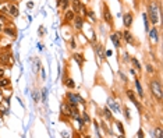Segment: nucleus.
Returning <instances> with one entry per match:
<instances>
[{"mask_svg":"<svg viewBox=\"0 0 163 138\" xmlns=\"http://www.w3.org/2000/svg\"><path fill=\"white\" fill-rule=\"evenodd\" d=\"M74 60H77V63H78L80 67H82V64H84V62H85L84 56H82L81 53H75V55H74Z\"/></svg>","mask_w":163,"mask_h":138,"instance_id":"dca6fc26","label":"nucleus"},{"mask_svg":"<svg viewBox=\"0 0 163 138\" xmlns=\"http://www.w3.org/2000/svg\"><path fill=\"white\" fill-rule=\"evenodd\" d=\"M2 31H3V25H2V24H0V32H2Z\"/></svg>","mask_w":163,"mask_h":138,"instance_id":"473e14b6","label":"nucleus"},{"mask_svg":"<svg viewBox=\"0 0 163 138\" xmlns=\"http://www.w3.org/2000/svg\"><path fill=\"white\" fill-rule=\"evenodd\" d=\"M0 101H2V91H0Z\"/></svg>","mask_w":163,"mask_h":138,"instance_id":"72a5a7b5","label":"nucleus"},{"mask_svg":"<svg viewBox=\"0 0 163 138\" xmlns=\"http://www.w3.org/2000/svg\"><path fill=\"white\" fill-rule=\"evenodd\" d=\"M82 123H84V124H87V126L91 123V117L88 116V113H84V116H82Z\"/></svg>","mask_w":163,"mask_h":138,"instance_id":"b1692460","label":"nucleus"},{"mask_svg":"<svg viewBox=\"0 0 163 138\" xmlns=\"http://www.w3.org/2000/svg\"><path fill=\"white\" fill-rule=\"evenodd\" d=\"M74 17H75V13L73 10H69L67 13L64 14V20L66 21H73L74 20Z\"/></svg>","mask_w":163,"mask_h":138,"instance_id":"aec40b11","label":"nucleus"},{"mask_svg":"<svg viewBox=\"0 0 163 138\" xmlns=\"http://www.w3.org/2000/svg\"><path fill=\"white\" fill-rule=\"evenodd\" d=\"M66 98L69 99L70 105H78L80 102H84V99H81V96L75 95V94H73V92H69V94L66 95Z\"/></svg>","mask_w":163,"mask_h":138,"instance_id":"20e7f679","label":"nucleus"},{"mask_svg":"<svg viewBox=\"0 0 163 138\" xmlns=\"http://www.w3.org/2000/svg\"><path fill=\"white\" fill-rule=\"evenodd\" d=\"M103 20L110 27H113V17H112V13H110V10H109V7L106 3H103Z\"/></svg>","mask_w":163,"mask_h":138,"instance_id":"7ed1b4c3","label":"nucleus"},{"mask_svg":"<svg viewBox=\"0 0 163 138\" xmlns=\"http://www.w3.org/2000/svg\"><path fill=\"white\" fill-rule=\"evenodd\" d=\"M123 36H124V39H126V41H127V43H133V35H131V32H130V31H128V30H126V31H124V32H123Z\"/></svg>","mask_w":163,"mask_h":138,"instance_id":"a211bd4d","label":"nucleus"},{"mask_svg":"<svg viewBox=\"0 0 163 138\" xmlns=\"http://www.w3.org/2000/svg\"><path fill=\"white\" fill-rule=\"evenodd\" d=\"M27 7H28V9H32V7H34V3H32V2H30V3L27 4Z\"/></svg>","mask_w":163,"mask_h":138,"instance_id":"7c9ffc66","label":"nucleus"},{"mask_svg":"<svg viewBox=\"0 0 163 138\" xmlns=\"http://www.w3.org/2000/svg\"><path fill=\"white\" fill-rule=\"evenodd\" d=\"M147 70H148V73H149V74H152V73H153V69H152V66H151V64H147Z\"/></svg>","mask_w":163,"mask_h":138,"instance_id":"cd10ccee","label":"nucleus"},{"mask_svg":"<svg viewBox=\"0 0 163 138\" xmlns=\"http://www.w3.org/2000/svg\"><path fill=\"white\" fill-rule=\"evenodd\" d=\"M74 27L77 28L78 31H81L82 30V25H84V18H82L81 16H75L74 17Z\"/></svg>","mask_w":163,"mask_h":138,"instance_id":"6e6552de","label":"nucleus"},{"mask_svg":"<svg viewBox=\"0 0 163 138\" xmlns=\"http://www.w3.org/2000/svg\"><path fill=\"white\" fill-rule=\"evenodd\" d=\"M59 4L62 6L63 10H66V9L69 7V4H70V0H59Z\"/></svg>","mask_w":163,"mask_h":138,"instance_id":"4be33fe9","label":"nucleus"},{"mask_svg":"<svg viewBox=\"0 0 163 138\" xmlns=\"http://www.w3.org/2000/svg\"><path fill=\"white\" fill-rule=\"evenodd\" d=\"M63 84H64L67 88H70V89H73V88H75V82L73 81V78L71 77H66L64 80H63Z\"/></svg>","mask_w":163,"mask_h":138,"instance_id":"f8f14e48","label":"nucleus"},{"mask_svg":"<svg viewBox=\"0 0 163 138\" xmlns=\"http://www.w3.org/2000/svg\"><path fill=\"white\" fill-rule=\"evenodd\" d=\"M116 127H117V130L120 131V134H121V135H126V131H124V127H123V124H121L120 122H116Z\"/></svg>","mask_w":163,"mask_h":138,"instance_id":"5701e85b","label":"nucleus"},{"mask_svg":"<svg viewBox=\"0 0 163 138\" xmlns=\"http://www.w3.org/2000/svg\"><path fill=\"white\" fill-rule=\"evenodd\" d=\"M131 63H133L134 69L137 70V71H141V70H142V66L140 64V62L137 60V57H131Z\"/></svg>","mask_w":163,"mask_h":138,"instance_id":"f3484780","label":"nucleus"},{"mask_svg":"<svg viewBox=\"0 0 163 138\" xmlns=\"http://www.w3.org/2000/svg\"><path fill=\"white\" fill-rule=\"evenodd\" d=\"M133 20H134V17L131 13H126L123 17V24L126 28H130L131 25H133Z\"/></svg>","mask_w":163,"mask_h":138,"instance_id":"0eeeda50","label":"nucleus"},{"mask_svg":"<svg viewBox=\"0 0 163 138\" xmlns=\"http://www.w3.org/2000/svg\"><path fill=\"white\" fill-rule=\"evenodd\" d=\"M123 112H124V116H126V119H127V120H131L130 109H128V108H124V109H123Z\"/></svg>","mask_w":163,"mask_h":138,"instance_id":"393cba45","label":"nucleus"},{"mask_svg":"<svg viewBox=\"0 0 163 138\" xmlns=\"http://www.w3.org/2000/svg\"><path fill=\"white\" fill-rule=\"evenodd\" d=\"M9 85H10V78L2 77V78H0V88H3V87H9Z\"/></svg>","mask_w":163,"mask_h":138,"instance_id":"412c9836","label":"nucleus"},{"mask_svg":"<svg viewBox=\"0 0 163 138\" xmlns=\"http://www.w3.org/2000/svg\"><path fill=\"white\" fill-rule=\"evenodd\" d=\"M155 135H156L158 138H162V128L158 127L156 130H155Z\"/></svg>","mask_w":163,"mask_h":138,"instance_id":"bb28decb","label":"nucleus"},{"mask_svg":"<svg viewBox=\"0 0 163 138\" xmlns=\"http://www.w3.org/2000/svg\"><path fill=\"white\" fill-rule=\"evenodd\" d=\"M43 34H45V28H43V27H41V28H39V35H43Z\"/></svg>","mask_w":163,"mask_h":138,"instance_id":"c85d7f7f","label":"nucleus"},{"mask_svg":"<svg viewBox=\"0 0 163 138\" xmlns=\"http://www.w3.org/2000/svg\"><path fill=\"white\" fill-rule=\"evenodd\" d=\"M137 137H144V131H142V130H140V131H138Z\"/></svg>","mask_w":163,"mask_h":138,"instance_id":"c756f323","label":"nucleus"},{"mask_svg":"<svg viewBox=\"0 0 163 138\" xmlns=\"http://www.w3.org/2000/svg\"><path fill=\"white\" fill-rule=\"evenodd\" d=\"M6 13H7V14H10L13 18H17V17L20 16V10H18L16 6H13V4H9V7H7Z\"/></svg>","mask_w":163,"mask_h":138,"instance_id":"423d86ee","label":"nucleus"},{"mask_svg":"<svg viewBox=\"0 0 163 138\" xmlns=\"http://www.w3.org/2000/svg\"><path fill=\"white\" fill-rule=\"evenodd\" d=\"M60 112H62L63 116H66V117H70V108L67 103H62V106H60Z\"/></svg>","mask_w":163,"mask_h":138,"instance_id":"ddd939ff","label":"nucleus"},{"mask_svg":"<svg viewBox=\"0 0 163 138\" xmlns=\"http://www.w3.org/2000/svg\"><path fill=\"white\" fill-rule=\"evenodd\" d=\"M149 38H151V41H152L153 43H156L158 42V30L153 27L152 30L149 31Z\"/></svg>","mask_w":163,"mask_h":138,"instance_id":"2eb2a0df","label":"nucleus"},{"mask_svg":"<svg viewBox=\"0 0 163 138\" xmlns=\"http://www.w3.org/2000/svg\"><path fill=\"white\" fill-rule=\"evenodd\" d=\"M149 87H151V92H152V95L155 96L158 102H162L163 99V88H162V84H160L159 80H152L149 82Z\"/></svg>","mask_w":163,"mask_h":138,"instance_id":"f257e3e1","label":"nucleus"},{"mask_svg":"<svg viewBox=\"0 0 163 138\" xmlns=\"http://www.w3.org/2000/svg\"><path fill=\"white\" fill-rule=\"evenodd\" d=\"M71 7H73V11H74L75 14H78L80 11H81L82 4L80 0H71Z\"/></svg>","mask_w":163,"mask_h":138,"instance_id":"9d476101","label":"nucleus"},{"mask_svg":"<svg viewBox=\"0 0 163 138\" xmlns=\"http://www.w3.org/2000/svg\"><path fill=\"white\" fill-rule=\"evenodd\" d=\"M3 32L6 34V35H10L11 38H16L17 36V30L13 24H7L6 27H3Z\"/></svg>","mask_w":163,"mask_h":138,"instance_id":"39448f33","label":"nucleus"},{"mask_svg":"<svg viewBox=\"0 0 163 138\" xmlns=\"http://www.w3.org/2000/svg\"><path fill=\"white\" fill-rule=\"evenodd\" d=\"M127 96H128V99H130L131 102H133L134 105H135V106H137V108L141 110V105H140V102H138V101H137V98H135V95H134V92H133V91H130V89H127Z\"/></svg>","mask_w":163,"mask_h":138,"instance_id":"1a4fd4ad","label":"nucleus"},{"mask_svg":"<svg viewBox=\"0 0 163 138\" xmlns=\"http://www.w3.org/2000/svg\"><path fill=\"white\" fill-rule=\"evenodd\" d=\"M110 39H112V42L114 43V46H116V48L119 49V48H120V39H121L120 36H119L117 34H112V35H110Z\"/></svg>","mask_w":163,"mask_h":138,"instance_id":"4468645a","label":"nucleus"},{"mask_svg":"<svg viewBox=\"0 0 163 138\" xmlns=\"http://www.w3.org/2000/svg\"><path fill=\"white\" fill-rule=\"evenodd\" d=\"M159 11L160 10L156 7L155 3H151L149 6H148L147 16L149 17V23H152V25H156V24L159 23Z\"/></svg>","mask_w":163,"mask_h":138,"instance_id":"f03ea898","label":"nucleus"},{"mask_svg":"<svg viewBox=\"0 0 163 138\" xmlns=\"http://www.w3.org/2000/svg\"><path fill=\"white\" fill-rule=\"evenodd\" d=\"M2 77H4V70L3 69H0V78H2Z\"/></svg>","mask_w":163,"mask_h":138,"instance_id":"2f4dec72","label":"nucleus"},{"mask_svg":"<svg viewBox=\"0 0 163 138\" xmlns=\"http://www.w3.org/2000/svg\"><path fill=\"white\" fill-rule=\"evenodd\" d=\"M69 108H70V117H78L80 110L77 108V105H69Z\"/></svg>","mask_w":163,"mask_h":138,"instance_id":"9b49d317","label":"nucleus"},{"mask_svg":"<svg viewBox=\"0 0 163 138\" xmlns=\"http://www.w3.org/2000/svg\"><path fill=\"white\" fill-rule=\"evenodd\" d=\"M103 112H105V116H106V117H108L109 120H110V119H112V112H110V109H109V108H105V109H103Z\"/></svg>","mask_w":163,"mask_h":138,"instance_id":"a878e982","label":"nucleus"},{"mask_svg":"<svg viewBox=\"0 0 163 138\" xmlns=\"http://www.w3.org/2000/svg\"><path fill=\"white\" fill-rule=\"evenodd\" d=\"M135 87H137V91H138L140 98H144V89H142V87H141L140 80H138V78H135Z\"/></svg>","mask_w":163,"mask_h":138,"instance_id":"6ab92c4d","label":"nucleus"}]
</instances>
